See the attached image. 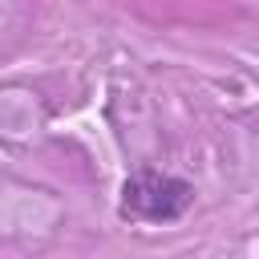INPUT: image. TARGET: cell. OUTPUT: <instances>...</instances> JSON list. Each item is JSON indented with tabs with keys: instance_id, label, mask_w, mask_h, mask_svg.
I'll return each instance as SVG.
<instances>
[{
	"instance_id": "cell-1",
	"label": "cell",
	"mask_w": 259,
	"mask_h": 259,
	"mask_svg": "<svg viewBox=\"0 0 259 259\" xmlns=\"http://www.w3.org/2000/svg\"><path fill=\"white\" fill-rule=\"evenodd\" d=\"M190 202H194V186L154 166L134 170L121 186V214L138 223H174L190 210Z\"/></svg>"
}]
</instances>
